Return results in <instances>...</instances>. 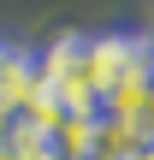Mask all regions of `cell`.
I'll return each instance as SVG.
<instances>
[{
  "instance_id": "6da1fadb",
  "label": "cell",
  "mask_w": 154,
  "mask_h": 160,
  "mask_svg": "<svg viewBox=\"0 0 154 160\" xmlns=\"http://www.w3.org/2000/svg\"><path fill=\"white\" fill-rule=\"evenodd\" d=\"M36 89H42L36 59H30V53H0V107H6V113H18Z\"/></svg>"
},
{
  "instance_id": "7a4b0ae2",
  "label": "cell",
  "mask_w": 154,
  "mask_h": 160,
  "mask_svg": "<svg viewBox=\"0 0 154 160\" xmlns=\"http://www.w3.org/2000/svg\"><path fill=\"white\" fill-rule=\"evenodd\" d=\"M95 137H101V113H65L47 142H53V154H65V160H89L95 154Z\"/></svg>"
},
{
  "instance_id": "3957f363",
  "label": "cell",
  "mask_w": 154,
  "mask_h": 160,
  "mask_svg": "<svg viewBox=\"0 0 154 160\" xmlns=\"http://www.w3.org/2000/svg\"><path fill=\"white\" fill-rule=\"evenodd\" d=\"M137 160H154V142H142V148H137Z\"/></svg>"
},
{
  "instance_id": "277c9868",
  "label": "cell",
  "mask_w": 154,
  "mask_h": 160,
  "mask_svg": "<svg viewBox=\"0 0 154 160\" xmlns=\"http://www.w3.org/2000/svg\"><path fill=\"white\" fill-rule=\"evenodd\" d=\"M0 160H6V148H0Z\"/></svg>"
}]
</instances>
